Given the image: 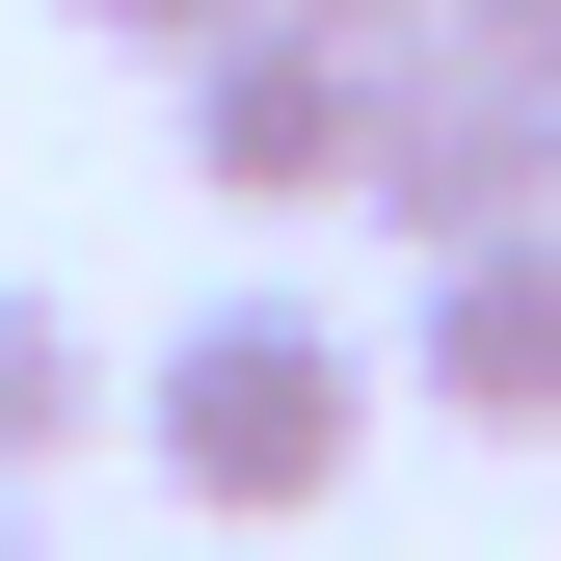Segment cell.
Listing matches in <instances>:
<instances>
[{"instance_id": "5", "label": "cell", "mask_w": 561, "mask_h": 561, "mask_svg": "<svg viewBox=\"0 0 561 561\" xmlns=\"http://www.w3.org/2000/svg\"><path fill=\"white\" fill-rule=\"evenodd\" d=\"M107 428V347H81V295H27V267H0V481H54Z\"/></svg>"}, {"instance_id": "6", "label": "cell", "mask_w": 561, "mask_h": 561, "mask_svg": "<svg viewBox=\"0 0 561 561\" xmlns=\"http://www.w3.org/2000/svg\"><path fill=\"white\" fill-rule=\"evenodd\" d=\"M81 27H107V54H161V81H187V54H215L241 0H81Z\"/></svg>"}, {"instance_id": "3", "label": "cell", "mask_w": 561, "mask_h": 561, "mask_svg": "<svg viewBox=\"0 0 561 561\" xmlns=\"http://www.w3.org/2000/svg\"><path fill=\"white\" fill-rule=\"evenodd\" d=\"M187 187H241V215H347V187H375V54L295 27V0H241V27L187 54Z\"/></svg>"}, {"instance_id": "9", "label": "cell", "mask_w": 561, "mask_h": 561, "mask_svg": "<svg viewBox=\"0 0 561 561\" xmlns=\"http://www.w3.org/2000/svg\"><path fill=\"white\" fill-rule=\"evenodd\" d=\"M0 561H54V535H27V481H0Z\"/></svg>"}, {"instance_id": "8", "label": "cell", "mask_w": 561, "mask_h": 561, "mask_svg": "<svg viewBox=\"0 0 561 561\" xmlns=\"http://www.w3.org/2000/svg\"><path fill=\"white\" fill-rule=\"evenodd\" d=\"M455 27H481V54H535V81H561V0H455Z\"/></svg>"}, {"instance_id": "4", "label": "cell", "mask_w": 561, "mask_h": 561, "mask_svg": "<svg viewBox=\"0 0 561 561\" xmlns=\"http://www.w3.org/2000/svg\"><path fill=\"white\" fill-rule=\"evenodd\" d=\"M401 401H428V428H561V215L428 267V321H401Z\"/></svg>"}, {"instance_id": "7", "label": "cell", "mask_w": 561, "mask_h": 561, "mask_svg": "<svg viewBox=\"0 0 561 561\" xmlns=\"http://www.w3.org/2000/svg\"><path fill=\"white\" fill-rule=\"evenodd\" d=\"M295 27H347V54H401V27H455V0H295Z\"/></svg>"}, {"instance_id": "1", "label": "cell", "mask_w": 561, "mask_h": 561, "mask_svg": "<svg viewBox=\"0 0 561 561\" xmlns=\"http://www.w3.org/2000/svg\"><path fill=\"white\" fill-rule=\"evenodd\" d=\"M134 455H161V508L295 535V508H347V455H375V347L321 295H215L161 375H134Z\"/></svg>"}, {"instance_id": "2", "label": "cell", "mask_w": 561, "mask_h": 561, "mask_svg": "<svg viewBox=\"0 0 561 561\" xmlns=\"http://www.w3.org/2000/svg\"><path fill=\"white\" fill-rule=\"evenodd\" d=\"M347 215H375V241H535L561 215V81H535V54H481V27H401L375 54V187H347Z\"/></svg>"}]
</instances>
